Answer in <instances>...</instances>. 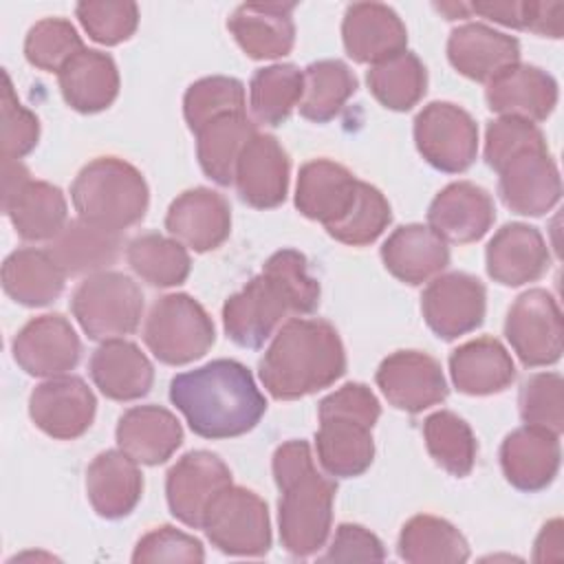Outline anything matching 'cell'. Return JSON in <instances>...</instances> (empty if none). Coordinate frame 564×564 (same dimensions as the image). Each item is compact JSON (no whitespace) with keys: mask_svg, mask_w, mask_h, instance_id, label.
<instances>
[{"mask_svg":"<svg viewBox=\"0 0 564 564\" xmlns=\"http://www.w3.org/2000/svg\"><path fill=\"white\" fill-rule=\"evenodd\" d=\"M319 304V282L308 275L306 258L295 249H280L223 306L227 337L242 348H260L289 313L306 315Z\"/></svg>","mask_w":564,"mask_h":564,"instance_id":"obj_1","label":"cell"},{"mask_svg":"<svg viewBox=\"0 0 564 564\" xmlns=\"http://www.w3.org/2000/svg\"><path fill=\"white\" fill-rule=\"evenodd\" d=\"M170 401L194 434L212 441L247 434L267 412L253 375L234 359H214L176 375L170 381Z\"/></svg>","mask_w":564,"mask_h":564,"instance_id":"obj_2","label":"cell"},{"mask_svg":"<svg viewBox=\"0 0 564 564\" xmlns=\"http://www.w3.org/2000/svg\"><path fill=\"white\" fill-rule=\"evenodd\" d=\"M258 372L273 399L291 401L333 386L346 372V350L333 324L295 317L275 333Z\"/></svg>","mask_w":564,"mask_h":564,"instance_id":"obj_3","label":"cell"},{"mask_svg":"<svg viewBox=\"0 0 564 564\" xmlns=\"http://www.w3.org/2000/svg\"><path fill=\"white\" fill-rule=\"evenodd\" d=\"M273 478L282 494L278 505L282 546L293 557L317 553L333 522L335 480L317 471L306 441H286L273 452Z\"/></svg>","mask_w":564,"mask_h":564,"instance_id":"obj_4","label":"cell"},{"mask_svg":"<svg viewBox=\"0 0 564 564\" xmlns=\"http://www.w3.org/2000/svg\"><path fill=\"white\" fill-rule=\"evenodd\" d=\"M319 430L315 434L317 458L328 476H361L375 458L372 427L381 405L364 383H344L319 401Z\"/></svg>","mask_w":564,"mask_h":564,"instance_id":"obj_5","label":"cell"},{"mask_svg":"<svg viewBox=\"0 0 564 564\" xmlns=\"http://www.w3.org/2000/svg\"><path fill=\"white\" fill-rule=\"evenodd\" d=\"M70 200L77 218L121 234L145 216L150 192L134 165L117 156H99L75 176Z\"/></svg>","mask_w":564,"mask_h":564,"instance_id":"obj_6","label":"cell"},{"mask_svg":"<svg viewBox=\"0 0 564 564\" xmlns=\"http://www.w3.org/2000/svg\"><path fill=\"white\" fill-rule=\"evenodd\" d=\"M70 311L90 339H121L141 322L143 293L132 278L119 271H99L75 289Z\"/></svg>","mask_w":564,"mask_h":564,"instance_id":"obj_7","label":"cell"},{"mask_svg":"<svg viewBox=\"0 0 564 564\" xmlns=\"http://www.w3.org/2000/svg\"><path fill=\"white\" fill-rule=\"evenodd\" d=\"M216 339L207 311L187 293L159 297L143 326V341L150 352L167 366H183L200 359Z\"/></svg>","mask_w":564,"mask_h":564,"instance_id":"obj_8","label":"cell"},{"mask_svg":"<svg viewBox=\"0 0 564 564\" xmlns=\"http://www.w3.org/2000/svg\"><path fill=\"white\" fill-rule=\"evenodd\" d=\"M203 529L209 542L227 555L260 557L271 549L267 502L247 487L223 489L209 505Z\"/></svg>","mask_w":564,"mask_h":564,"instance_id":"obj_9","label":"cell"},{"mask_svg":"<svg viewBox=\"0 0 564 564\" xmlns=\"http://www.w3.org/2000/svg\"><path fill=\"white\" fill-rule=\"evenodd\" d=\"M2 209L22 240H53L68 218L62 189L46 181H33L15 159H2Z\"/></svg>","mask_w":564,"mask_h":564,"instance_id":"obj_10","label":"cell"},{"mask_svg":"<svg viewBox=\"0 0 564 564\" xmlns=\"http://www.w3.org/2000/svg\"><path fill=\"white\" fill-rule=\"evenodd\" d=\"M414 143L432 167L458 174L476 161L478 126L460 106L432 101L414 119Z\"/></svg>","mask_w":564,"mask_h":564,"instance_id":"obj_11","label":"cell"},{"mask_svg":"<svg viewBox=\"0 0 564 564\" xmlns=\"http://www.w3.org/2000/svg\"><path fill=\"white\" fill-rule=\"evenodd\" d=\"M505 335L529 366H551L562 357L564 326L557 300L544 289H529L516 297L505 319Z\"/></svg>","mask_w":564,"mask_h":564,"instance_id":"obj_12","label":"cell"},{"mask_svg":"<svg viewBox=\"0 0 564 564\" xmlns=\"http://www.w3.org/2000/svg\"><path fill=\"white\" fill-rule=\"evenodd\" d=\"M485 308L487 291L482 282L460 271L434 278L421 295L425 324L445 341L476 330L485 319Z\"/></svg>","mask_w":564,"mask_h":564,"instance_id":"obj_13","label":"cell"},{"mask_svg":"<svg viewBox=\"0 0 564 564\" xmlns=\"http://www.w3.org/2000/svg\"><path fill=\"white\" fill-rule=\"evenodd\" d=\"M231 485L229 467L207 449L187 452L172 465L165 478L167 507L176 520L203 529L214 498Z\"/></svg>","mask_w":564,"mask_h":564,"instance_id":"obj_14","label":"cell"},{"mask_svg":"<svg viewBox=\"0 0 564 564\" xmlns=\"http://www.w3.org/2000/svg\"><path fill=\"white\" fill-rule=\"evenodd\" d=\"M498 194L502 203L522 216H542L562 196V181L546 145L513 154L498 170Z\"/></svg>","mask_w":564,"mask_h":564,"instance_id":"obj_15","label":"cell"},{"mask_svg":"<svg viewBox=\"0 0 564 564\" xmlns=\"http://www.w3.org/2000/svg\"><path fill=\"white\" fill-rule=\"evenodd\" d=\"M375 381L390 405L416 414L447 397V381L441 364L421 350H397L388 355Z\"/></svg>","mask_w":564,"mask_h":564,"instance_id":"obj_16","label":"cell"},{"mask_svg":"<svg viewBox=\"0 0 564 564\" xmlns=\"http://www.w3.org/2000/svg\"><path fill=\"white\" fill-rule=\"evenodd\" d=\"M95 410V394L79 377H51L29 397V416L35 427L59 441L82 436L93 425Z\"/></svg>","mask_w":564,"mask_h":564,"instance_id":"obj_17","label":"cell"},{"mask_svg":"<svg viewBox=\"0 0 564 564\" xmlns=\"http://www.w3.org/2000/svg\"><path fill=\"white\" fill-rule=\"evenodd\" d=\"M361 183L348 167L315 159L300 167L295 187V207L302 216L317 220L326 231L337 227L355 207Z\"/></svg>","mask_w":564,"mask_h":564,"instance_id":"obj_18","label":"cell"},{"mask_svg":"<svg viewBox=\"0 0 564 564\" xmlns=\"http://www.w3.org/2000/svg\"><path fill=\"white\" fill-rule=\"evenodd\" d=\"M82 344L70 322L46 313L26 322L13 339V359L33 377H59L79 361Z\"/></svg>","mask_w":564,"mask_h":564,"instance_id":"obj_19","label":"cell"},{"mask_svg":"<svg viewBox=\"0 0 564 564\" xmlns=\"http://www.w3.org/2000/svg\"><path fill=\"white\" fill-rule=\"evenodd\" d=\"M291 161L273 134L256 132L242 148L234 183L240 198L256 209H271L284 203L289 192Z\"/></svg>","mask_w":564,"mask_h":564,"instance_id":"obj_20","label":"cell"},{"mask_svg":"<svg viewBox=\"0 0 564 564\" xmlns=\"http://www.w3.org/2000/svg\"><path fill=\"white\" fill-rule=\"evenodd\" d=\"M165 229L183 247L205 253L218 249L231 231V209L223 194L194 187L176 196L165 216Z\"/></svg>","mask_w":564,"mask_h":564,"instance_id":"obj_21","label":"cell"},{"mask_svg":"<svg viewBox=\"0 0 564 564\" xmlns=\"http://www.w3.org/2000/svg\"><path fill=\"white\" fill-rule=\"evenodd\" d=\"M496 220V207L487 189L469 181L443 187L427 209L430 229L445 242L469 245L480 240Z\"/></svg>","mask_w":564,"mask_h":564,"instance_id":"obj_22","label":"cell"},{"mask_svg":"<svg viewBox=\"0 0 564 564\" xmlns=\"http://www.w3.org/2000/svg\"><path fill=\"white\" fill-rule=\"evenodd\" d=\"M344 48L359 64H379L405 51L408 31L394 9L381 2H355L341 22Z\"/></svg>","mask_w":564,"mask_h":564,"instance_id":"obj_23","label":"cell"},{"mask_svg":"<svg viewBox=\"0 0 564 564\" xmlns=\"http://www.w3.org/2000/svg\"><path fill=\"white\" fill-rule=\"evenodd\" d=\"M487 273L502 286H522L540 280L551 267L542 234L524 223L500 227L485 249Z\"/></svg>","mask_w":564,"mask_h":564,"instance_id":"obj_24","label":"cell"},{"mask_svg":"<svg viewBox=\"0 0 564 564\" xmlns=\"http://www.w3.org/2000/svg\"><path fill=\"white\" fill-rule=\"evenodd\" d=\"M560 456V434L538 425L513 430L500 445L505 478L527 494L546 489L555 480Z\"/></svg>","mask_w":564,"mask_h":564,"instance_id":"obj_25","label":"cell"},{"mask_svg":"<svg viewBox=\"0 0 564 564\" xmlns=\"http://www.w3.org/2000/svg\"><path fill=\"white\" fill-rule=\"evenodd\" d=\"M449 64L467 79L489 84L520 62V42L480 22H467L449 33Z\"/></svg>","mask_w":564,"mask_h":564,"instance_id":"obj_26","label":"cell"},{"mask_svg":"<svg viewBox=\"0 0 564 564\" xmlns=\"http://www.w3.org/2000/svg\"><path fill=\"white\" fill-rule=\"evenodd\" d=\"M485 99L491 112L524 121H544L557 104V82L531 64H513L487 84Z\"/></svg>","mask_w":564,"mask_h":564,"instance_id":"obj_27","label":"cell"},{"mask_svg":"<svg viewBox=\"0 0 564 564\" xmlns=\"http://www.w3.org/2000/svg\"><path fill=\"white\" fill-rule=\"evenodd\" d=\"M293 2L240 4L227 20V29L251 59H278L291 53L295 42Z\"/></svg>","mask_w":564,"mask_h":564,"instance_id":"obj_28","label":"cell"},{"mask_svg":"<svg viewBox=\"0 0 564 564\" xmlns=\"http://www.w3.org/2000/svg\"><path fill=\"white\" fill-rule=\"evenodd\" d=\"M117 445L139 465L165 463L183 443L178 419L161 405H137L117 423Z\"/></svg>","mask_w":564,"mask_h":564,"instance_id":"obj_29","label":"cell"},{"mask_svg":"<svg viewBox=\"0 0 564 564\" xmlns=\"http://www.w3.org/2000/svg\"><path fill=\"white\" fill-rule=\"evenodd\" d=\"M137 465L121 449H106L93 458L86 469V494L97 516L117 520L139 505L143 476Z\"/></svg>","mask_w":564,"mask_h":564,"instance_id":"obj_30","label":"cell"},{"mask_svg":"<svg viewBox=\"0 0 564 564\" xmlns=\"http://www.w3.org/2000/svg\"><path fill=\"white\" fill-rule=\"evenodd\" d=\"M381 260L397 280L419 286L436 278L449 264V249L434 229L425 225H403L383 242Z\"/></svg>","mask_w":564,"mask_h":564,"instance_id":"obj_31","label":"cell"},{"mask_svg":"<svg viewBox=\"0 0 564 564\" xmlns=\"http://www.w3.org/2000/svg\"><path fill=\"white\" fill-rule=\"evenodd\" d=\"M90 377L104 397L134 401L150 392L154 368L141 348L126 339L104 341L90 357Z\"/></svg>","mask_w":564,"mask_h":564,"instance_id":"obj_32","label":"cell"},{"mask_svg":"<svg viewBox=\"0 0 564 564\" xmlns=\"http://www.w3.org/2000/svg\"><path fill=\"white\" fill-rule=\"evenodd\" d=\"M449 375L463 394L502 392L516 379V364L496 337H478L449 355Z\"/></svg>","mask_w":564,"mask_h":564,"instance_id":"obj_33","label":"cell"},{"mask_svg":"<svg viewBox=\"0 0 564 564\" xmlns=\"http://www.w3.org/2000/svg\"><path fill=\"white\" fill-rule=\"evenodd\" d=\"M64 101L84 115L106 110L119 95V70L108 53L84 48L59 73Z\"/></svg>","mask_w":564,"mask_h":564,"instance_id":"obj_34","label":"cell"},{"mask_svg":"<svg viewBox=\"0 0 564 564\" xmlns=\"http://www.w3.org/2000/svg\"><path fill=\"white\" fill-rule=\"evenodd\" d=\"M121 249L123 236L119 231H108L75 218L51 240L48 253L66 275H93L115 264Z\"/></svg>","mask_w":564,"mask_h":564,"instance_id":"obj_35","label":"cell"},{"mask_svg":"<svg viewBox=\"0 0 564 564\" xmlns=\"http://www.w3.org/2000/svg\"><path fill=\"white\" fill-rule=\"evenodd\" d=\"M256 132L245 110L214 117L196 130V156L205 176L218 185H231L238 156Z\"/></svg>","mask_w":564,"mask_h":564,"instance_id":"obj_36","label":"cell"},{"mask_svg":"<svg viewBox=\"0 0 564 564\" xmlns=\"http://www.w3.org/2000/svg\"><path fill=\"white\" fill-rule=\"evenodd\" d=\"M66 273L42 249H18L2 264L4 293L22 306H46L64 291Z\"/></svg>","mask_w":564,"mask_h":564,"instance_id":"obj_37","label":"cell"},{"mask_svg":"<svg viewBox=\"0 0 564 564\" xmlns=\"http://www.w3.org/2000/svg\"><path fill=\"white\" fill-rule=\"evenodd\" d=\"M399 557L410 564H458L469 560V544L452 522L421 513L403 524Z\"/></svg>","mask_w":564,"mask_h":564,"instance_id":"obj_38","label":"cell"},{"mask_svg":"<svg viewBox=\"0 0 564 564\" xmlns=\"http://www.w3.org/2000/svg\"><path fill=\"white\" fill-rule=\"evenodd\" d=\"M300 115L315 123L335 119L357 90V77L341 59H319L304 70Z\"/></svg>","mask_w":564,"mask_h":564,"instance_id":"obj_39","label":"cell"},{"mask_svg":"<svg viewBox=\"0 0 564 564\" xmlns=\"http://www.w3.org/2000/svg\"><path fill=\"white\" fill-rule=\"evenodd\" d=\"M366 82L372 97L383 108L405 112L423 99L427 90V70L414 53L403 51L390 59L372 64Z\"/></svg>","mask_w":564,"mask_h":564,"instance_id":"obj_40","label":"cell"},{"mask_svg":"<svg viewBox=\"0 0 564 564\" xmlns=\"http://www.w3.org/2000/svg\"><path fill=\"white\" fill-rule=\"evenodd\" d=\"M304 73L293 64H271L258 68L249 84V106L253 117L267 126H282L300 104Z\"/></svg>","mask_w":564,"mask_h":564,"instance_id":"obj_41","label":"cell"},{"mask_svg":"<svg viewBox=\"0 0 564 564\" xmlns=\"http://www.w3.org/2000/svg\"><path fill=\"white\" fill-rule=\"evenodd\" d=\"M126 260L132 271L152 286H178L189 275V256L185 247L161 234H141L126 247Z\"/></svg>","mask_w":564,"mask_h":564,"instance_id":"obj_42","label":"cell"},{"mask_svg":"<svg viewBox=\"0 0 564 564\" xmlns=\"http://www.w3.org/2000/svg\"><path fill=\"white\" fill-rule=\"evenodd\" d=\"M423 436L434 463L449 476L465 478L476 463V436L454 412L438 410L423 423Z\"/></svg>","mask_w":564,"mask_h":564,"instance_id":"obj_43","label":"cell"},{"mask_svg":"<svg viewBox=\"0 0 564 564\" xmlns=\"http://www.w3.org/2000/svg\"><path fill=\"white\" fill-rule=\"evenodd\" d=\"M245 110V86L236 77L214 75L194 82L183 97V115L192 132L214 117Z\"/></svg>","mask_w":564,"mask_h":564,"instance_id":"obj_44","label":"cell"},{"mask_svg":"<svg viewBox=\"0 0 564 564\" xmlns=\"http://www.w3.org/2000/svg\"><path fill=\"white\" fill-rule=\"evenodd\" d=\"M469 13H480L505 26L538 33L542 37L560 40L564 33V7L560 2H516V0H489L467 4Z\"/></svg>","mask_w":564,"mask_h":564,"instance_id":"obj_45","label":"cell"},{"mask_svg":"<svg viewBox=\"0 0 564 564\" xmlns=\"http://www.w3.org/2000/svg\"><path fill=\"white\" fill-rule=\"evenodd\" d=\"M79 51L84 42L75 26L64 18H44L33 24L24 40V57L31 66L59 73Z\"/></svg>","mask_w":564,"mask_h":564,"instance_id":"obj_46","label":"cell"},{"mask_svg":"<svg viewBox=\"0 0 564 564\" xmlns=\"http://www.w3.org/2000/svg\"><path fill=\"white\" fill-rule=\"evenodd\" d=\"M390 220L392 209L388 198L375 185L364 181L355 207L337 227L328 231V236L350 247H366L388 229Z\"/></svg>","mask_w":564,"mask_h":564,"instance_id":"obj_47","label":"cell"},{"mask_svg":"<svg viewBox=\"0 0 564 564\" xmlns=\"http://www.w3.org/2000/svg\"><path fill=\"white\" fill-rule=\"evenodd\" d=\"M564 383L557 372H538L529 377L518 397L524 425H538L562 434L564 430Z\"/></svg>","mask_w":564,"mask_h":564,"instance_id":"obj_48","label":"cell"},{"mask_svg":"<svg viewBox=\"0 0 564 564\" xmlns=\"http://www.w3.org/2000/svg\"><path fill=\"white\" fill-rule=\"evenodd\" d=\"M75 13L88 37L106 46L126 42L139 24V7L134 2L86 0L75 7Z\"/></svg>","mask_w":564,"mask_h":564,"instance_id":"obj_49","label":"cell"},{"mask_svg":"<svg viewBox=\"0 0 564 564\" xmlns=\"http://www.w3.org/2000/svg\"><path fill=\"white\" fill-rule=\"evenodd\" d=\"M2 159L20 161L26 156L40 137V121L37 117L26 110L13 93V84L9 73H2Z\"/></svg>","mask_w":564,"mask_h":564,"instance_id":"obj_50","label":"cell"},{"mask_svg":"<svg viewBox=\"0 0 564 564\" xmlns=\"http://www.w3.org/2000/svg\"><path fill=\"white\" fill-rule=\"evenodd\" d=\"M538 145H546V139L535 123L518 117H500L487 126L485 161L498 172L513 154Z\"/></svg>","mask_w":564,"mask_h":564,"instance_id":"obj_51","label":"cell"},{"mask_svg":"<svg viewBox=\"0 0 564 564\" xmlns=\"http://www.w3.org/2000/svg\"><path fill=\"white\" fill-rule=\"evenodd\" d=\"M200 540L170 524L145 533L132 553V562H203Z\"/></svg>","mask_w":564,"mask_h":564,"instance_id":"obj_52","label":"cell"},{"mask_svg":"<svg viewBox=\"0 0 564 564\" xmlns=\"http://www.w3.org/2000/svg\"><path fill=\"white\" fill-rule=\"evenodd\" d=\"M386 557L381 540L361 524L344 522L337 527L328 551L319 557L322 562H379Z\"/></svg>","mask_w":564,"mask_h":564,"instance_id":"obj_53","label":"cell"},{"mask_svg":"<svg viewBox=\"0 0 564 564\" xmlns=\"http://www.w3.org/2000/svg\"><path fill=\"white\" fill-rule=\"evenodd\" d=\"M564 540H562V520L555 518L551 522H546L535 540V549H533V560L535 562H553V560H562L564 557Z\"/></svg>","mask_w":564,"mask_h":564,"instance_id":"obj_54","label":"cell"},{"mask_svg":"<svg viewBox=\"0 0 564 564\" xmlns=\"http://www.w3.org/2000/svg\"><path fill=\"white\" fill-rule=\"evenodd\" d=\"M436 9L441 13L447 15V20H458V18H467L469 15V7L463 2H449V4H436Z\"/></svg>","mask_w":564,"mask_h":564,"instance_id":"obj_55","label":"cell"}]
</instances>
